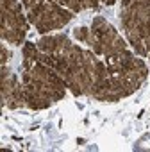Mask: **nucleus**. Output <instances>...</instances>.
Segmentation results:
<instances>
[{"label":"nucleus","mask_w":150,"mask_h":152,"mask_svg":"<svg viewBox=\"0 0 150 152\" xmlns=\"http://www.w3.org/2000/svg\"><path fill=\"white\" fill-rule=\"evenodd\" d=\"M75 36L79 39H88V29H75Z\"/></svg>","instance_id":"nucleus-1"},{"label":"nucleus","mask_w":150,"mask_h":152,"mask_svg":"<svg viewBox=\"0 0 150 152\" xmlns=\"http://www.w3.org/2000/svg\"><path fill=\"white\" fill-rule=\"evenodd\" d=\"M106 4H109V6H111V4H114V0H106Z\"/></svg>","instance_id":"nucleus-2"}]
</instances>
